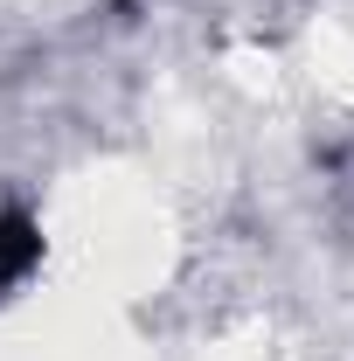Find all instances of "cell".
<instances>
[{
	"label": "cell",
	"instance_id": "6da1fadb",
	"mask_svg": "<svg viewBox=\"0 0 354 361\" xmlns=\"http://www.w3.org/2000/svg\"><path fill=\"white\" fill-rule=\"evenodd\" d=\"M35 264H42V229L28 216H0V292H14Z\"/></svg>",
	"mask_w": 354,
	"mask_h": 361
}]
</instances>
